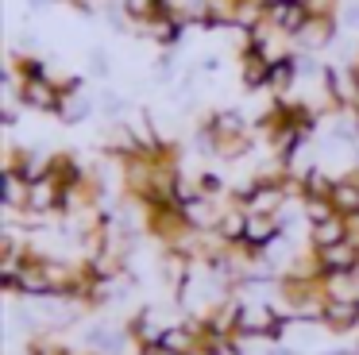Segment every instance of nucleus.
<instances>
[{
	"label": "nucleus",
	"instance_id": "f257e3e1",
	"mask_svg": "<svg viewBox=\"0 0 359 355\" xmlns=\"http://www.w3.org/2000/svg\"><path fill=\"white\" fill-rule=\"evenodd\" d=\"M309 15H313L309 0H271L266 4V23L278 27L286 39H297V31L309 23Z\"/></svg>",
	"mask_w": 359,
	"mask_h": 355
},
{
	"label": "nucleus",
	"instance_id": "f03ea898",
	"mask_svg": "<svg viewBox=\"0 0 359 355\" xmlns=\"http://www.w3.org/2000/svg\"><path fill=\"white\" fill-rule=\"evenodd\" d=\"M351 236V220L340 213L325 216V220H313L309 224V247L313 251H320V247H332V243H344V239Z\"/></svg>",
	"mask_w": 359,
	"mask_h": 355
},
{
	"label": "nucleus",
	"instance_id": "7ed1b4c3",
	"mask_svg": "<svg viewBox=\"0 0 359 355\" xmlns=\"http://www.w3.org/2000/svg\"><path fill=\"white\" fill-rule=\"evenodd\" d=\"M332 35H336V12H313L309 23L297 31V46H305V51H320V46L332 43Z\"/></svg>",
	"mask_w": 359,
	"mask_h": 355
},
{
	"label": "nucleus",
	"instance_id": "20e7f679",
	"mask_svg": "<svg viewBox=\"0 0 359 355\" xmlns=\"http://www.w3.org/2000/svg\"><path fill=\"white\" fill-rule=\"evenodd\" d=\"M328 201L340 216L348 220H359V174H348V178H336L332 189H328Z\"/></svg>",
	"mask_w": 359,
	"mask_h": 355
},
{
	"label": "nucleus",
	"instance_id": "39448f33",
	"mask_svg": "<svg viewBox=\"0 0 359 355\" xmlns=\"http://www.w3.org/2000/svg\"><path fill=\"white\" fill-rule=\"evenodd\" d=\"M240 62H243V85L248 89H271V62L263 58L259 51H251V46H243V54H240Z\"/></svg>",
	"mask_w": 359,
	"mask_h": 355
},
{
	"label": "nucleus",
	"instance_id": "423d86ee",
	"mask_svg": "<svg viewBox=\"0 0 359 355\" xmlns=\"http://www.w3.org/2000/svg\"><path fill=\"white\" fill-rule=\"evenodd\" d=\"M182 31H186V23H182L178 15H170V12H158L155 20L147 23V35H151V39H158V43H166V46L178 43Z\"/></svg>",
	"mask_w": 359,
	"mask_h": 355
},
{
	"label": "nucleus",
	"instance_id": "0eeeda50",
	"mask_svg": "<svg viewBox=\"0 0 359 355\" xmlns=\"http://www.w3.org/2000/svg\"><path fill=\"white\" fill-rule=\"evenodd\" d=\"M120 4H124V15H128V20L143 23V27H147V23L155 20L158 12H163V0H120Z\"/></svg>",
	"mask_w": 359,
	"mask_h": 355
},
{
	"label": "nucleus",
	"instance_id": "6e6552de",
	"mask_svg": "<svg viewBox=\"0 0 359 355\" xmlns=\"http://www.w3.org/2000/svg\"><path fill=\"white\" fill-rule=\"evenodd\" d=\"M78 4H86V0H78Z\"/></svg>",
	"mask_w": 359,
	"mask_h": 355
}]
</instances>
